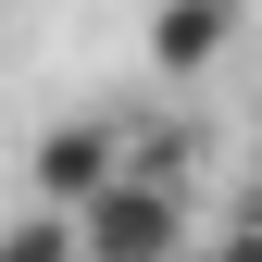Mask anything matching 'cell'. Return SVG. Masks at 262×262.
I'll return each instance as SVG.
<instances>
[{"label": "cell", "mask_w": 262, "mask_h": 262, "mask_svg": "<svg viewBox=\"0 0 262 262\" xmlns=\"http://www.w3.org/2000/svg\"><path fill=\"white\" fill-rule=\"evenodd\" d=\"M237 237H262V162H250V187H237Z\"/></svg>", "instance_id": "5"}, {"label": "cell", "mask_w": 262, "mask_h": 262, "mask_svg": "<svg viewBox=\"0 0 262 262\" xmlns=\"http://www.w3.org/2000/svg\"><path fill=\"white\" fill-rule=\"evenodd\" d=\"M212 262H262V237H237V225H225V250H212Z\"/></svg>", "instance_id": "6"}, {"label": "cell", "mask_w": 262, "mask_h": 262, "mask_svg": "<svg viewBox=\"0 0 262 262\" xmlns=\"http://www.w3.org/2000/svg\"><path fill=\"white\" fill-rule=\"evenodd\" d=\"M62 225H75V262H187L200 250V200L162 162H125L100 200H75Z\"/></svg>", "instance_id": "1"}, {"label": "cell", "mask_w": 262, "mask_h": 262, "mask_svg": "<svg viewBox=\"0 0 262 262\" xmlns=\"http://www.w3.org/2000/svg\"><path fill=\"white\" fill-rule=\"evenodd\" d=\"M0 262H75V225L62 212H13L0 225Z\"/></svg>", "instance_id": "4"}, {"label": "cell", "mask_w": 262, "mask_h": 262, "mask_svg": "<svg viewBox=\"0 0 262 262\" xmlns=\"http://www.w3.org/2000/svg\"><path fill=\"white\" fill-rule=\"evenodd\" d=\"M113 175H125V125H113V113H62V125H38V150H25V187H38V212L100 200Z\"/></svg>", "instance_id": "2"}, {"label": "cell", "mask_w": 262, "mask_h": 262, "mask_svg": "<svg viewBox=\"0 0 262 262\" xmlns=\"http://www.w3.org/2000/svg\"><path fill=\"white\" fill-rule=\"evenodd\" d=\"M225 50H237V0H150V75L162 88H200Z\"/></svg>", "instance_id": "3"}]
</instances>
